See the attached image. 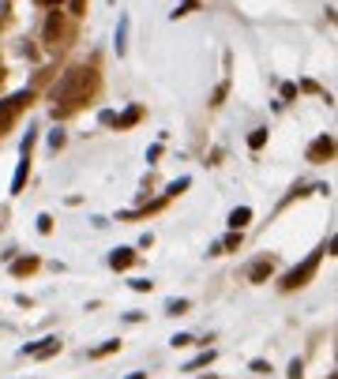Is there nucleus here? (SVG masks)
I'll return each instance as SVG.
<instances>
[{"label":"nucleus","mask_w":338,"mask_h":379,"mask_svg":"<svg viewBox=\"0 0 338 379\" xmlns=\"http://www.w3.org/2000/svg\"><path fill=\"white\" fill-rule=\"evenodd\" d=\"M271 274H275V263H271V259H259V263L249 270V278L252 282H263V278H271Z\"/></svg>","instance_id":"nucleus-9"},{"label":"nucleus","mask_w":338,"mask_h":379,"mask_svg":"<svg viewBox=\"0 0 338 379\" xmlns=\"http://www.w3.org/2000/svg\"><path fill=\"white\" fill-rule=\"evenodd\" d=\"M57 34H60V19L53 16V19H49V23H45V38H49V42H53V38H57Z\"/></svg>","instance_id":"nucleus-17"},{"label":"nucleus","mask_w":338,"mask_h":379,"mask_svg":"<svg viewBox=\"0 0 338 379\" xmlns=\"http://www.w3.org/2000/svg\"><path fill=\"white\" fill-rule=\"evenodd\" d=\"M136 121H139V109H128L121 121H116V128H128V124H136Z\"/></svg>","instance_id":"nucleus-18"},{"label":"nucleus","mask_w":338,"mask_h":379,"mask_svg":"<svg viewBox=\"0 0 338 379\" xmlns=\"http://www.w3.org/2000/svg\"><path fill=\"white\" fill-rule=\"evenodd\" d=\"M290 379H305V364H301V361L290 364Z\"/></svg>","instance_id":"nucleus-21"},{"label":"nucleus","mask_w":338,"mask_h":379,"mask_svg":"<svg viewBox=\"0 0 338 379\" xmlns=\"http://www.w3.org/2000/svg\"><path fill=\"white\" fill-rule=\"evenodd\" d=\"M249 218H252V211H249V207H237V211L229 214V229H233V233H241L244 226H249Z\"/></svg>","instance_id":"nucleus-8"},{"label":"nucleus","mask_w":338,"mask_h":379,"mask_svg":"<svg viewBox=\"0 0 338 379\" xmlns=\"http://www.w3.org/2000/svg\"><path fill=\"white\" fill-rule=\"evenodd\" d=\"M128 379H147V372H132V375H128Z\"/></svg>","instance_id":"nucleus-25"},{"label":"nucleus","mask_w":338,"mask_h":379,"mask_svg":"<svg viewBox=\"0 0 338 379\" xmlns=\"http://www.w3.org/2000/svg\"><path fill=\"white\" fill-rule=\"evenodd\" d=\"M151 285H154V282H147V278H136V282H132V290H136V293H151Z\"/></svg>","instance_id":"nucleus-20"},{"label":"nucleus","mask_w":338,"mask_h":379,"mask_svg":"<svg viewBox=\"0 0 338 379\" xmlns=\"http://www.w3.org/2000/svg\"><path fill=\"white\" fill-rule=\"evenodd\" d=\"M252 372H259V375H267V372H271V364H267V361H252Z\"/></svg>","instance_id":"nucleus-23"},{"label":"nucleus","mask_w":338,"mask_h":379,"mask_svg":"<svg viewBox=\"0 0 338 379\" xmlns=\"http://www.w3.org/2000/svg\"><path fill=\"white\" fill-rule=\"evenodd\" d=\"M124 34H128V16L121 19V31H116V53H124Z\"/></svg>","instance_id":"nucleus-16"},{"label":"nucleus","mask_w":338,"mask_h":379,"mask_svg":"<svg viewBox=\"0 0 338 379\" xmlns=\"http://www.w3.org/2000/svg\"><path fill=\"white\" fill-rule=\"evenodd\" d=\"M323 252H327V248H316V252H312V256L305 259L301 267H293L290 274H285V278H282V290H301V285H305V282L312 278V274H316V267H320Z\"/></svg>","instance_id":"nucleus-2"},{"label":"nucleus","mask_w":338,"mask_h":379,"mask_svg":"<svg viewBox=\"0 0 338 379\" xmlns=\"http://www.w3.org/2000/svg\"><path fill=\"white\" fill-rule=\"evenodd\" d=\"M169 342H173V346L180 349V346H192V342H196V338H192V334H173V338H169Z\"/></svg>","instance_id":"nucleus-19"},{"label":"nucleus","mask_w":338,"mask_h":379,"mask_svg":"<svg viewBox=\"0 0 338 379\" xmlns=\"http://www.w3.org/2000/svg\"><path fill=\"white\" fill-rule=\"evenodd\" d=\"M188 308H192V300H169V304H165L169 316H185Z\"/></svg>","instance_id":"nucleus-11"},{"label":"nucleus","mask_w":338,"mask_h":379,"mask_svg":"<svg viewBox=\"0 0 338 379\" xmlns=\"http://www.w3.org/2000/svg\"><path fill=\"white\" fill-rule=\"evenodd\" d=\"M31 270H38V259H34V256L16 259V263H11V274H31Z\"/></svg>","instance_id":"nucleus-10"},{"label":"nucleus","mask_w":338,"mask_h":379,"mask_svg":"<svg viewBox=\"0 0 338 379\" xmlns=\"http://www.w3.org/2000/svg\"><path fill=\"white\" fill-rule=\"evenodd\" d=\"M53 353H60V338H42L34 346H23V357H53Z\"/></svg>","instance_id":"nucleus-4"},{"label":"nucleus","mask_w":338,"mask_h":379,"mask_svg":"<svg viewBox=\"0 0 338 379\" xmlns=\"http://www.w3.org/2000/svg\"><path fill=\"white\" fill-rule=\"evenodd\" d=\"M331 154H334V139L331 136H320L308 147V162H323V158H331Z\"/></svg>","instance_id":"nucleus-5"},{"label":"nucleus","mask_w":338,"mask_h":379,"mask_svg":"<svg viewBox=\"0 0 338 379\" xmlns=\"http://www.w3.org/2000/svg\"><path fill=\"white\" fill-rule=\"evenodd\" d=\"M121 349V342H102L98 349H90V357H106V353H116Z\"/></svg>","instance_id":"nucleus-15"},{"label":"nucleus","mask_w":338,"mask_h":379,"mask_svg":"<svg viewBox=\"0 0 338 379\" xmlns=\"http://www.w3.org/2000/svg\"><path fill=\"white\" fill-rule=\"evenodd\" d=\"M38 4H60V0H38Z\"/></svg>","instance_id":"nucleus-26"},{"label":"nucleus","mask_w":338,"mask_h":379,"mask_svg":"<svg viewBox=\"0 0 338 379\" xmlns=\"http://www.w3.org/2000/svg\"><path fill=\"white\" fill-rule=\"evenodd\" d=\"M38 229H42V233H49V229H53V218H49V214H42V218H38Z\"/></svg>","instance_id":"nucleus-22"},{"label":"nucleus","mask_w":338,"mask_h":379,"mask_svg":"<svg viewBox=\"0 0 338 379\" xmlns=\"http://www.w3.org/2000/svg\"><path fill=\"white\" fill-rule=\"evenodd\" d=\"M211 361H214V349H207V353H200V357L188 364V372H196V368H203V364H211Z\"/></svg>","instance_id":"nucleus-14"},{"label":"nucleus","mask_w":338,"mask_h":379,"mask_svg":"<svg viewBox=\"0 0 338 379\" xmlns=\"http://www.w3.org/2000/svg\"><path fill=\"white\" fill-rule=\"evenodd\" d=\"M200 379H218V375H200Z\"/></svg>","instance_id":"nucleus-27"},{"label":"nucleus","mask_w":338,"mask_h":379,"mask_svg":"<svg viewBox=\"0 0 338 379\" xmlns=\"http://www.w3.org/2000/svg\"><path fill=\"white\" fill-rule=\"evenodd\" d=\"M237 248H241V233H229V237L218 244V252H237Z\"/></svg>","instance_id":"nucleus-12"},{"label":"nucleus","mask_w":338,"mask_h":379,"mask_svg":"<svg viewBox=\"0 0 338 379\" xmlns=\"http://www.w3.org/2000/svg\"><path fill=\"white\" fill-rule=\"evenodd\" d=\"M94 87H98L94 68H72V72H64L60 79L53 83V90H49L53 109H57V113H68V109H75V106H83V101L94 94Z\"/></svg>","instance_id":"nucleus-1"},{"label":"nucleus","mask_w":338,"mask_h":379,"mask_svg":"<svg viewBox=\"0 0 338 379\" xmlns=\"http://www.w3.org/2000/svg\"><path fill=\"white\" fill-rule=\"evenodd\" d=\"M263 143H267V128H256V132L249 136V147H252V150H259Z\"/></svg>","instance_id":"nucleus-13"},{"label":"nucleus","mask_w":338,"mask_h":379,"mask_svg":"<svg viewBox=\"0 0 338 379\" xmlns=\"http://www.w3.org/2000/svg\"><path fill=\"white\" fill-rule=\"evenodd\" d=\"M68 8H72V11H75V16H80V11H83V8H87V0H68Z\"/></svg>","instance_id":"nucleus-24"},{"label":"nucleus","mask_w":338,"mask_h":379,"mask_svg":"<svg viewBox=\"0 0 338 379\" xmlns=\"http://www.w3.org/2000/svg\"><path fill=\"white\" fill-rule=\"evenodd\" d=\"M27 173H31V154H23V162H19V169H16V177H11V192H23V180H27Z\"/></svg>","instance_id":"nucleus-7"},{"label":"nucleus","mask_w":338,"mask_h":379,"mask_svg":"<svg viewBox=\"0 0 338 379\" xmlns=\"http://www.w3.org/2000/svg\"><path fill=\"white\" fill-rule=\"evenodd\" d=\"M132 263H136V252H132V248H116V252L109 256V267H113V270H128Z\"/></svg>","instance_id":"nucleus-6"},{"label":"nucleus","mask_w":338,"mask_h":379,"mask_svg":"<svg viewBox=\"0 0 338 379\" xmlns=\"http://www.w3.org/2000/svg\"><path fill=\"white\" fill-rule=\"evenodd\" d=\"M31 106V90H19V94H11V98H4L0 101V136L8 132L11 124H16V116Z\"/></svg>","instance_id":"nucleus-3"}]
</instances>
